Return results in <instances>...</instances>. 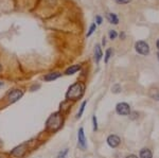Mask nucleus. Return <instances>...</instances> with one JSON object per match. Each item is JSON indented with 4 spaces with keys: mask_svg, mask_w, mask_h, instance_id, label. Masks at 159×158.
Here are the masks:
<instances>
[{
    "mask_svg": "<svg viewBox=\"0 0 159 158\" xmlns=\"http://www.w3.org/2000/svg\"><path fill=\"white\" fill-rule=\"evenodd\" d=\"M84 90H85L84 84L76 82L68 88V91L66 93V98L68 100H78V99H80L84 95Z\"/></svg>",
    "mask_w": 159,
    "mask_h": 158,
    "instance_id": "1",
    "label": "nucleus"
},
{
    "mask_svg": "<svg viewBox=\"0 0 159 158\" xmlns=\"http://www.w3.org/2000/svg\"><path fill=\"white\" fill-rule=\"evenodd\" d=\"M61 125H63V117L60 113L52 114L46 122V127L50 132H56L61 129Z\"/></svg>",
    "mask_w": 159,
    "mask_h": 158,
    "instance_id": "2",
    "label": "nucleus"
},
{
    "mask_svg": "<svg viewBox=\"0 0 159 158\" xmlns=\"http://www.w3.org/2000/svg\"><path fill=\"white\" fill-rule=\"evenodd\" d=\"M135 49L141 55H148L150 53V46L148 45V43L143 42V40H139V42L136 43Z\"/></svg>",
    "mask_w": 159,
    "mask_h": 158,
    "instance_id": "3",
    "label": "nucleus"
},
{
    "mask_svg": "<svg viewBox=\"0 0 159 158\" xmlns=\"http://www.w3.org/2000/svg\"><path fill=\"white\" fill-rule=\"evenodd\" d=\"M24 96V91L21 89H14V90L10 91L7 95V100L10 103H15L16 101H18L19 99H21V97Z\"/></svg>",
    "mask_w": 159,
    "mask_h": 158,
    "instance_id": "4",
    "label": "nucleus"
},
{
    "mask_svg": "<svg viewBox=\"0 0 159 158\" xmlns=\"http://www.w3.org/2000/svg\"><path fill=\"white\" fill-rule=\"evenodd\" d=\"M116 111H117V114L121 115V116H127V115L130 114V107H129V105L127 103L122 102V103L117 104Z\"/></svg>",
    "mask_w": 159,
    "mask_h": 158,
    "instance_id": "5",
    "label": "nucleus"
},
{
    "mask_svg": "<svg viewBox=\"0 0 159 158\" xmlns=\"http://www.w3.org/2000/svg\"><path fill=\"white\" fill-rule=\"evenodd\" d=\"M25 152H27V143H24V144H20L19 147H15V149L12 151L11 155L14 157L20 158L25 154Z\"/></svg>",
    "mask_w": 159,
    "mask_h": 158,
    "instance_id": "6",
    "label": "nucleus"
},
{
    "mask_svg": "<svg viewBox=\"0 0 159 158\" xmlns=\"http://www.w3.org/2000/svg\"><path fill=\"white\" fill-rule=\"evenodd\" d=\"M78 140H79V147H81L82 150H85L87 147V142H86V138H85V134H84L83 127H81V129H79Z\"/></svg>",
    "mask_w": 159,
    "mask_h": 158,
    "instance_id": "7",
    "label": "nucleus"
},
{
    "mask_svg": "<svg viewBox=\"0 0 159 158\" xmlns=\"http://www.w3.org/2000/svg\"><path fill=\"white\" fill-rule=\"evenodd\" d=\"M120 142H121V140L116 135H110L107 138V143L110 147H117L120 144Z\"/></svg>",
    "mask_w": 159,
    "mask_h": 158,
    "instance_id": "8",
    "label": "nucleus"
},
{
    "mask_svg": "<svg viewBox=\"0 0 159 158\" xmlns=\"http://www.w3.org/2000/svg\"><path fill=\"white\" fill-rule=\"evenodd\" d=\"M102 56H103V52H102L101 46L96 45V47H94V60H96V62L98 64L101 61Z\"/></svg>",
    "mask_w": 159,
    "mask_h": 158,
    "instance_id": "9",
    "label": "nucleus"
},
{
    "mask_svg": "<svg viewBox=\"0 0 159 158\" xmlns=\"http://www.w3.org/2000/svg\"><path fill=\"white\" fill-rule=\"evenodd\" d=\"M106 18L110 22V24H112V25H118V24H119V18H118L117 14H115V13H107Z\"/></svg>",
    "mask_w": 159,
    "mask_h": 158,
    "instance_id": "10",
    "label": "nucleus"
},
{
    "mask_svg": "<svg viewBox=\"0 0 159 158\" xmlns=\"http://www.w3.org/2000/svg\"><path fill=\"white\" fill-rule=\"evenodd\" d=\"M61 74L60 72H50L48 73L47 75L43 76V79H45V81H47V82H51V81H54L56 79L60 78Z\"/></svg>",
    "mask_w": 159,
    "mask_h": 158,
    "instance_id": "11",
    "label": "nucleus"
},
{
    "mask_svg": "<svg viewBox=\"0 0 159 158\" xmlns=\"http://www.w3.org/2000/svg\"><path fill=\"white\" fill-rule=\"evenodd\" d=\"M79 70H81V65H72L65 71V74H67V75L74 74V73L78 72Z\"/></svg>",
    "mask_w": 159,
    "mask_h": 158,
    "instance_id": "12",
    "label": "nucleus"
},
{
    "mask_svg": "<svg viewBox=\"0 0 159 158\" xmlns=\"http://www.w3.org/2000/svg\"><path fill=\"white\" fill-rule=\"evenodd\" d=\"M140 158H152V152L148 149H142L140 151Z\"/></svg>",
    "mask_w": 159,
    "mask_h": 158,
    "instance_id": "13",
    "label": "nucleus"
},
{
    "mask_svg": "<svg viewBox=\"0 0 159 158\" xmlns=\"http://www.w3.org/2000/svg\"><path fill=\"white\" fill-rule=\"evenodd\" d=\"M96 30H97V25H96V24H91V25H90V27H89L88 32H87V34H86V36H87V37L91 36V35L93 34Z\"/></svg>",
    "mask_w": 159,
    "mask_h": 158,
    "instance_id": "14",
    "label": "nucleus"
},
{
    "mask_svg": "<svg viewBox=\"0 0 159 158\" xmlns=\"http://www.w3.org/2000/svg\"><path fill=\"white\" fill-rule=\"evenodd\" d=\"M111 54H112V49H107L106 50V52H105V58H104V61H105V63H108V61H109V58L110 56H111Z\"/></svg>",
    "mask_w": 159,
    "mask_h": 158,
    "instance_id": "15",
    "label": "nucleus"
},
{
    "mask_svg": "<svg viewBox=\"0 0 159 158\" xmlns=\"http://www.w3.org/2000/svg\"><path fill=\"white\" fill-rule=\"evenodd\" d=\"M108 36H109V38L110 39H116L117 38V36H118V33L115 31V30H110L109 31V33H108Z\"/></svg>",
    "mask_w": 159,
    "mask_h": 158,
    "instance_id": "16",
    "label": "nucleus"
},
{
    "mask_svg": "<svg viewBox=\"0 0 159 158\" xmlns=\"http://www.w3.org/2000/svg\"><path fill=\"white\" fill-rule=\"evenodd\" d=\"M111 91H112L114 93H119L120 91H121V87H120V85H118V84H116V85L112 86Z\"/></svg>",
    "mask_w": 159,
    "mask_h": 158,
    "instance_id": "17",
    "label": "nucleus"
},
{
    "mask_svg": "<svg viewBox=\"0 0 159 158\" xmlns=\"http://www.w3.org/2000/svg\"><path fill=\"white\" fill-rule=\"evenodd\" d=\"M85 105H86V101H84L83 103H82V105H81V108H80V111L78 113V118H81L82 114H83V111H84V108H85Z\"/></svg>",
    "mask_w": 159,
    "mask_h": 158,
    "instance_id": "18",
    "label": "nucleus"
},
{
    "mask_svg": "<svg viewBox=\"0 0 159 158\" xmlns=\"http://www.w3.org/2000/svg\"><path fill=\"white\" fill-rule=\"evenodd\" d=\"M102 21H103V18H102V17L100 16V15H98V16H96V22H94V24H96L97 25H101V24H102Z\"/></svg>",
    "mask_w": 159,
    "mask_h": 158,
    "instance_id": "19",
    "label": "nucleus"
},
{
    "mask_svg": "<svg viewBox=\"0 0 159 158\" xmlns=\"http://www.w3.org/2000/svg\"><path fill=\"white\" fill-rule=\"evenodd\" d=\"M92 122H93V131L96 132L98 129V122H97L96 116H93V118H92Z\"/></svg>",
    "mask_w": 159,
    "mask_h": 158,
    "instance_id": "20",
    "label": "nucleus"
},
{
    "mask_svg": "<svg viewBox=\"0 0 159 158\" xmlns=\"http://www.w3.org/2000/svg\"><path fill=\"white\" fill-rule=\"evenodd\" d=\"M67 153H68V150L65 149L63 152H61L60 154H58V158H65V156L67 155Z\"/></svg>",
    "mask_w": 159,
    "mask_h": 158,
    "instance_id": "21",
    "label": "nucleus"
},
{
    "mask_svg": "<svg viewBox=\"0 0 159 158\" xmlns=\"http://www.w3.org/2000/svg\"><path fill=\"white\" fill-rule=\"evenodd\" d=\"M115 1L119 4H126V3H129L132 0H115Z\"/></svg>",
    "mask_w": 159,
    "mask_h": 158,
    "instance_id": "22",
    "label": "nucleus"
},
{
    "mask_svg": "<svg viewBox=\"0 0 159 158\" xmlns=\"http://www.w3.org/2000/svg\"><path fill=\"white\" fill-rule=\"evenodd\" d=\"M102 45H103V46L106 45V38H105V37L102 38Z\"/></svg>",
    "mask_w": 159,
    "mask_h": 158,
    "instance_id": "23",
    "label": "nucleus"
},
{
    "mask_svg": "<svg viewBox=\"0 0 159 158\" xmlns=\"http://www.w3.org/2000/svg\"><path fill=\"white\" fill-rule=\"evenodd\" d=\"M126 158H138V157L136 156V155H129V156H127Z\"/></svg>",
    "mask_w": 159,
    "mask_h": 158,
    "instance_id": "24",
    "label": "nucleus"
},
{
    "mask_svg": "<svg viewBox=\"0 0 159 158\" xmlns=\"http://www.w3.org/2000/svg\"><path fill=\"white\" fill-rule=\"evenodd\" d=\"M156 46H157V48H158V50H159V39L157 40V43H156Z\"/></svg>",
    "mask_w": 159,
    "mask_h": 158,
    "instance_id": "25",
    "label": "nucleus"
},
{
    "mask_svg": "<svg viewBox=\"0 0 159 158\" xmlns=\"http://www.w3.org/2000/svg\"><path fill=\"white\" fill-rule=\"evenodd\" d=\"M2 147V141H1V139H0V147Z\"/></svg>",
    "mask_w": 159,
    "mask_h": 158,
    "instance_id": "26",
    "label": "nucleus"
},
{
    "mask_svg": "<svg viewBox=\"0 0 159 158\" xmlns=\"http://www.w3.org/2000/svg\"><path fill=\"white\" fill-rule=\"evenodd\" d=\"M157 57H158V61H159V52L157 53Z\"/></svg>",
    "mask_w": 159,
    "mask_h": 158,
    "instance_id": "27",
    "label": "nucleus"
},
{
    "mask_svg": "<svg viewBox=\"0 0 159 158\" xmlns=\"http://www.w3.org/2000/svg\"><path fill=\"white\" fill-rule=\"evenodd\" d=\"M2 70V67H1V65H0V71H1Z\"/></svg>",
    "mask_w": 159,
    "mask_h": 158,
    "instance_id": "28",
    "label": "nucleus"
}]
</instances>
